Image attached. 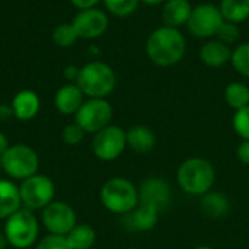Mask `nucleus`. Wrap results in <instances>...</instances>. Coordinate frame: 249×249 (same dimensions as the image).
<instances>
[{"instance_id": "nucleus-1", "label": "nucleus", "mask_w": 249, "mask_h": 249, "mask_svg": "<svg viewBox=\"0 0 249 249\" xmlns=\"http://www.w3.org/2000/svg\"><path fill=\"white\" fill-rule=\"evenodd\" d=\"M187 51V39L184 34L166 25L150 32L146 41V54L149 60L159 67H171L178 64Z\"/></svg>"}, {"instance_id": "nucleus-2", "label": "nucleus", "mask_w": 249, "mask_h": 249, "mask_svg": "<svg viewBox=\"0 0 249 249\" xmlns=\"http://www.w3.org/2000/svg\"><path fill=\"white\" fill-rule=\"evenodd\" d=\"M216 179L213 165L204 158H188L177 171V182L179 188L188 196L203 197L212 191Z\"/></svg>"}, {"instance_id": "nucleus-3", "label": "nucleus", "mask_w": 249, "mask_h": 249, "mask_svg": "<svg viewBox=\"0 0 249 249\" xmlns=\"http://www.w3.org/2000/svg\"><path fill=\"white\" fill-rule=\"evenodd\" d=\"M76 85L88 98H107L117 86L114 69L104 61H90L80 67Z\"/></svg>"}, {"instance_id": "nucleus-4", "label": "nucleus", "mask_w": 249, "mask_h": 249, "mask_svg": "<svg viewBox=\"0 0 249 249\" xmlns=\"http://www.w3.org/2000/svg\"><path fill=\"white\" fill-rule=\"evenodd\" d=\"M99 198L108 212L128 214L139 206V188L127 178H111L102 185Z\"/></svg>"}, {"instance_id": "nucleus-5", "label": "nucleus", "mask_w": 249, "mask_h": 249, "mask_svg": "<svg viewBox=\"0 0 249 249\" xmlns=\"http://www.w3.org/2000/svg\"><path fill=\"white\" fill-rule=\"evenodd\" d=\"M38 220L29 209H19L6 219L4 235L10 247L18 249L29 248L38 238Z\"/></svg>"}, {"instance_id": "nucleus-6", "label": "nucleus", "mask_w": 249, "mask_h": 249, "mask_svg": "<svg viewBox=\"0 0 249 249\" xmlns=\"http://www.w3.org/2000/svg\"><path fill=\"white\" fill-rule=\"evenodd\" d=\"M1 169L15 179H26L36 174L39 159L36 152L26 144H13L0 158Z\"/></svg>"}, {"instance_id": "nucleus-7", "label": "nucleus", "mask_w": 249, "mask_h": 249, "mask_svg": "<svg viewBox=\"0 0 249 249\" xmlns=\"http://www.w3.org/2000/svg\"><path fill=\"white\" fill-rule=\"evenodd\" d=\"M114 115L112 105L105 98H89L74 114L76 124L85 133L95 134L111 124Z\"/></svg>"}, {"instance_id": "nucleus-8", "label": "nucleus", "mask_w": 249, "mask_h": 249, "mask_svg": "<svg viewBox=\"0 0 249 249\" xmlns=\"http://www.w3.org/2000/svg\"><path fill=\"white\" fill-rule=\"evenodd\" d=\"M19 193H20L22 204L26 209L41 210L54 201L55 187L48 177L35 174L22 181L19 187Z\"/></svg>"}, {"instance_id": "nucleus-9", "label": "nucleus", "mask_w": 249, "mask_h": 249, "mask_svg": "<svg viewBox=\"0 0 249 249\" xmlns=\"http://www.w3.org/2000/svg\"><path fill=\"white\" fill-rule=\"evenodd\" d=\"M225 22L219 6L212 3H201L193 7L191 16L187 22V29L196 38H213L216 36L220 25Z\"/></svg>"}, {"instance_id": "nucleus-10", "label": "nucleus", "mask_w": 249, "mask_h": 249, "mask_svg": "<svg viewBox=\"0 0 249 249\" xmlns=\"http://www.w3.org/2000/svg\"><path fill=\"white\" fill-rule=\"evenodd\" d=\"M127 147V134L118 127L109 124L101 131L95 133L92 140V150L95 156L104 162L115 160Z\"/></svg>"}, {"instance_id": "nucleus-11", "label": "nucleus", "mask_w": 249, "mask_h": 249, "mask_svg": "<svg viewBox=\"0 0 249 249\" xmlns=\"http://www.w3.org/2000/svg\"><path fill=\"white\" fill-rule=\"evenodd\" d=\"M42 223L51 235L66 236L77 225L76 212L64 201H53L42 209Z\"/></svg>"}, {"instance_id": "nucleus-12", "label": "nucleus", "mask_w": 249, "mask_h": 249, "mask_svg": "<svg viewBox=\"0 0 249 249\" xmlns=\"http://www.w3.org/2000/svg\"><path fill=\"white\" fill-rule=\"evenodd\" d=\"M71 25L74 26L79 38L95 39L107 32L109 20H108V15L104 10L98 7H92V9L79 10L73 18Z\"/></svg>"}, {"instance_id": "nucleus-13", "label": "nucleus", "mask_w": 249, "mask_h": 249, "mask_svg": "<svg viewBox=\"0 0 249 249\" xmlns=\"http://www.w3.org/2000/svg\"><path fill=\"white\" fill-rule=\"evenodd\" d=\"M171 200V187L162 178H149L139 188V204L149 206L159 213L169 207Z\"/></svg>"}, {"instance_id": "nucleus-14", "label": "nucleus", "mask_w": 249, "mask_h": 249, "mask_svg": "<svg viewBox=\"0 0 249 249\" xmlns=\"http://www.w3.org/2000/svg\"><path fill=\"white\" fill-rule=\"evenodd\" d=\"M85 102V95L76 83L63 85L54 98V105L57 111L63 115H73L79 111Z\"/></svg>"}, {"instance_id": "nucleus-15", "label": "nucleus", "mask_w": 249, "mask_h": 249, "mask_svg": "<svg viewBox=\"0 0 249 249\" xmlns=\"http://www.w3.org/2000/svg\"><path fill=\"white\" fill-rule=\"evenodd\" d=\"M10 107H12L15 118L20 121H29L34 117H36L39 107H41V101H39V96L34 90L23 89V90H19L13 96Z\"/></svg>"}, {"instance_id": "nucleus-16", "label": "nucleus", "mask_w": 249, "mask_h": 249, "mask_svg": "<svg viewBox=\"0 0 249 249\" xmlns=\"http://www.w3.org/2000/svg\"><path fill=\"white\" fill-rule=\"evenodd\" d=\"M193 6L190 0H166L162 7L163 25L179 29L185 26L191 16Z\"/></svg>"}, {"instance_id": "nucleus-17", "label": "nucleus", "mask_w": 249, "mask_h": 249, "mask_svg": "<svg viewBox=\"0 0 249 249\" xmlns=\"http://www.w3.org/2000/svg\"><path fill=\"white\" fill-rule=\"evenodd\" d=\"M232 58V50L229 45L219 39L207 41L200 50V60L212 69H219L228 64Z\"/></svg>"}, {"instance_id": "nucleus-18", "label": "nucleus", "mask_w": 249, "mask_h": 249, "mask_svg": "<svg viewBox=\"0 0 249 249\" xmlns=\"http://www.w3.org/2000/svg\"><path fill=\"white\" fill-rule=\"evenodd\" d=\"M125 134H127V146L136 153L140 155L149 153L156 146V136L153 130L147 125L143 124L133 125L125 131Z\"/></svg>"}, {"instance_id": "nucleus-19", "label": "nucleus", "mask_w": 249, "mask_h": 249, "mask_svg": "<svg viewBox=\"0 0 249 249\" xmlns=\"http://www.w3.org/2000/svg\"><path fill=\"white\" fill-rule=\"evenodd\" d=\"M22 206L19 187L13 182L0 179V220L10 217Z\"/></svg>"}, {"instance_id": "nucleus-20", "label": "nucleus", "mask_w": 249, "mask_h": 249, "mask_svg": "<svg viewBox=\"0 0 249 249\" xmlns=\"http://www.w3.org/2000/svg\"><path fill=\"white\" fill-rule=\"evenodd\" d=\"M201 210L210 219H223L231 210L229 198L220 191H209L201 197Z\"/></svg>"}, {"instance_id": "nucleus-21", "label": "nucleus", "mask_w": 249, "mask_h": 249, "mask_svg": "<svg viewBox=\"0 0 249 249\" xmlns=\"http://www.w3.org/2000/svg\"><path fill=\"white\" fill-rule=\"evenodd\" d=\"M159 220V212L155 209L139 204L133 212L127 214V225L137 232H147L152 231Z\"/></svg>"}, {"instance_id": "nucleus-22", "label": "nucleus", "mask_w": 249, "mask_h": 249, "mask_svg": "<svg viewBox=\"0 0 249 249\" xmlns=\"http://www.w3.org/2000/svg\"><path fill=\"white\" fill-rule=\"evenodd\" d=\"M66 239L71 249H90L96 241V232L92 226L80 223L66 235Z\"/></svg>"}, {"instance_id": "nucleus-23", "label": "nucleus", "mask_w": 249, "mask_h": 249, "mask_svg": "<svg viewBox=\"0 0 249 249\" xmlns=\"http://www.w3.org/2000/svg\"><path fill=\"white\" fill-rule=\"evenodd\" d=\"M219 9L225 20L236 25L245 22L249 18V0H222Z\"/></svg>"}, {"instance_id": "nucleus-24", "label": "nucleus", "mask_w": 249, "mask_h": 249, "mask_svg": "<svg viewBox=\"0 0 249 249\" xmlns=\"http://www.w3.org/2000/svg\"><path fill=\"white\" fill-rule=\"evenodd\" d=\"M225 101L235 111L245 108L249 105V88L242 82H231L225 88Z\"/></svg>"}, {"instance_id": "nucleus-25", "label": "nucleus", "mask_w": 249, "mask_h": 249, "mask_svg": "<svg viewBox=\"0 0 249 249\" xmlns=\"http://www.w3.org/2000/svg\"><path fill=\"white\" fill-rule=\"evenodd\" d=\"M53 42L60 47V48H69L71 45L76 44V41L79 39V35L74 29V26L71 23H61L58 26L54 28L53 34H51Z\"/></svg>"}, {"instance_id": "nucleus-26", "label": "nucleus", "mask_w": 249, "mask_h": 249, "mask_svg": "<svg viewBox=\"0 0 249 249\" xmlns=\"http://www.w3.org/2000/svg\"><path fill=\"white\" fill-rule=\"evenodd\" d=\"M231 63L241 76L249 79V42L239 44L235 50H232Z\"/></svg>"}, {"instance_id": "nucleus-27", "label": "nucleus", "mask_w": 249, "mask_h": 249, "mask_svg": "<svg viewBox=\"0 0 249 249\" xmlns=\"http://www.w3.org/2000/svg\"><path fill=\"white\" fill-rule=\"evenodd\" d=\"M107 10L118 18H125L137 10L140 0H102Z\"/></svg>"}, {"instance_id": "nucleus-28", "label": "nucleus", "mask_w": 249, "mask_h": 249, "mask_svg": "<svg viewBox=\"0 0 249 249\" xmlns=\"http://www.w3.org/2000/svg\"><path fill=\"white\" fill-rule=\"evenodd\" d=\"M239 38H241V29H239V26L236 23L228 22V20H225L220 25V28H219V31L216 34V39L222 41L223 44H226L229 47L233 45L235 42H238Z\"/></svg>"}, {"instance_id": "nucleus-29", "label": "nucleus", "mask_w": 249, "mask_h": 249, "mask_svg": "<svg viewBox=\"0 0 249 249\" xmlns=\"http://www.w3.org/2000/svg\"><path fill=\"white\" fill-rule=\"evenodd\" d=\"M232 125H233L235 133L242 140H249V105H247L242 109L235 111Z\"/></svg>"}, {"instance_id": "nucleus-30", "label": "nucleus", "mask_w": 249, "mask_h": 249, "mask_svg": "<svg viewBox=\"0 0 249 249\" xmlns=\"http://www.w3.org/2000/svg\"><path fill=\"white\" fill-rule=\"evenodd\" d=\"M85 134H86V133L80 128V125H77V124L74 123V124H67V125L63 128L61 137H63V142H64L67 146H77L79 143H82Z\"/></svg>"}, {"instance_id": "nucleus-31", "label": "nucleus", "mask_w": 249, "mask_h": 249, "mask_svg": "<svg viewBox=\"0 0 249 249\" xmlns=\"http://www.w3.org/2000/svg\"><path fill=\"white\" fill-rule=\"evenodd\" d=\"M36 249H71L69 245L66 236H60V235H48L44 239H41V242L36 245Z\"/></svg>"}, {"instance_id": "nucleus-32", "label": "nucleus", "mask_w": 249, "mask_h": 249, "mask_svg": "<svg viewBox=\"0 0 249 249\" xmlns=\"http://www.w3.org/2000/svg\"><path fill=\"white\" fill-rule=\"evenodd\" d=\"M236 156L241 163L249 166V140H242V143L236 149Z\"/></svg>"}, {"instance_id": "nucleus-33", "label": "nucleus", "mask_w": 249, "mask_h": 249, "mask_svg": "<svg viewBox=\"0 0 249 249\" xmlns=\"http://www.w3.org/2000/svg\"><path fill=\"white\" fill-rule=\"evenodd\" d=\"M71 4L79 9V10H85V9H92V7H96V4L102 0H70Z\"/></svg>"}, {"instance_id": "nucleus-34", "label": "nucleus", "mask_w": 249, "mask_h": 249, "mask_svg": "<svg viewBox=\"0 0 249 249\" xmlns=\"http://www.w3.org/2000/svg\"><path fill=\"white\" fill-rule=\"evenodd\" d=\"M79 71H80L79 67H76V66H67V67L64 69V77L69 80V83H71L73 80H74V83H76L77 76H79Z\"/></svg>"}, {"instance_id": "nucleus-35", "label": "nucleus", "mask_w": 249, "mask_h": 249, "mask_svg": "<svg viewBox=\"0 0 249 249\" xmlns=\"http://www.w3.org/2000/svg\"><path fill=\"white\" fill-rule=\"evenodd\" d=\"M13 115V111H12V107L6 105V104H0V121H7L10 117Z\"/></svg>"}, {"instance_id": "nucleus-36", "label": "nucleus", "mask_w": 249, "mask_h": 249, "mask_svg": "<svg viewBox=\"0 0 249 249\" xmlns=\"http://www.w3.org/2000/svg\"><path fill=\"white\" fill-rule=\"evenodd\" d=\"M9 140H7V137L0 131V158L3 156V153L9 149Z\"/></svg>"}, {"instance_id": "nucleus-37", "label": "nucleus", "mask_w": 249, "mask_h": 249, "mask_svg": "<svg viewBox=\"0 0 249 249\" xmlns=\"http://www.w3.org/2000/svg\"><path fill=\"white\" fill-rule=\"evenodd\" d=\"M166 0H140V3H144L147 6H158V4H163Z\"/></svg>"}, {"instance_id": "nucleus-38", "label": "nucleus", "mask_w": 249, "mask_h": 249, "mask_svg": "<svg viewBox=\"0 0 249 249\" xmlns=\"http://www.w3.org/2000/svg\"><path fill=\"white\" fill-rule=\"evenodd\" d=\"M7 245H9V242H7L6 235L4 233H0V249H6Z\"/></svg>"}, {"instance_id": "nucleus-39", "label": "nucleus", "mask_w": 249, "mask_h": 249, "mask_svg": "<svg viewBox=\"0 0 249 249\" xmlns=\"http://www.w3.org/2000/svg\"><path fill=\"white\" fill-rule=\"evenodd\" d=\"M194 249H214V248H212V247H209V245H200V247H196Z\"/></svg>"}, {"instance_id": "nucleus-40", "label": "nucleus", "mask_w": 249, "mask_h": 249, "mask_svg": "<svg viewBox=\"0 0 249 249\" xmlns=\"http://www.w3.org/2000/svg\"><path fill=\"white\" fill-rule=\"evenodd\" d=\"M0 169H1V163H0Z\"/></svg>"}]
</instances>
